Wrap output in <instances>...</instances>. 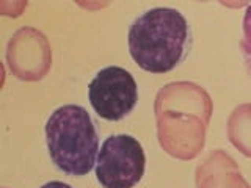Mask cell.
Returning <instances> with one entry per match:
<instances>
[{
    "instance_id": "cell-1",
    "label": "cell",
    "mask_w": 251,
    "mask_h": 188,
    "mask_svg": "<svg viewBox=\"0 0 251 188\" xmlns=\"http://www.w3.org/2000/svg\"><path fill=\"white\" fill-rule=\"evenodd\" d=\"M129 52L151 74L170 72L185 60L192 47V28L176 8L157 6L145 11L129 28Z\"/></svg>"
},
{
    "instance_id": "cell-2",
    "label": "cell",
    "mask_w": 251,
    "mask_h": 188,
    "mask_svg": "<svg viewBox=\"0 0 251 188\" xmlns=\"http://www.w3.org/2000/svg\"><path fill=\"white\" fill-rule=\"evenodd\" d=\"M46 143L53 164L69 176H85L96 166L99 137L82 105H63L46 122Z\"/></svg>"
},
{
    "instance_id": "cell-3",
    "label": "cell",
    "mask_w": 251,
    "mask_h": 188,
    "mask_svg": "<svg viewBox=\"0 0 251 188\" xmlns=\"http://www.w3.org/2000/svg\"><path fill=\"white\" fill-rule=\"evenodd\" d=\"M145 151L137 138L112 135L99 149L96 177L104 188H133L145 176Z\"/></svg>"
},
{
    "instance_id": "cell-4",
    "label": "cell",
    "mask_w": 251,
    "mask_h": 188,
    "mask_svg": "<svg viewBox=\"0 0 251 188\" xmlns=\"http://www.w3.org/2000/svg\"><path fill=\"white\" fill-rule=\"evenodd\" d=\"M88 99L99 118L121 121L137 105L138 86L129 70L108 66L100 69L90 82Z\"/></svg>"
},
{
    "instance_id": "cell-5",
    "label": "cell",
    "mask_w": 251,
    "mask_h": 188,
    "mask_svg": "<svg viewBox=\"0 0 251 188\" xmlns=\"http://www.w3.org/2000/svg\"><path fill=\"white\" fill-rule=\"evenodd\" d=\"M242 41H240V49L243 53V58H245L247 68L251 74V5L247 6L245 14H243V22H242Z\"/></svg>"
},
{
    "instance_id": "cell-6",
    "label": "cell",
    "mask_w": 251,
    "mask_h": 188,
    "mask_svg": "<svg viewBox=\"0 0 251 188\" xmlns=\"http://www.w3.org/2000/svg\"><path fill=\"white\" fill-rule=\"evenodd\" d=\"M39 188H73V187L65 182H60V180H52V182H47Z\"/></svg>"
}]
</instances>
